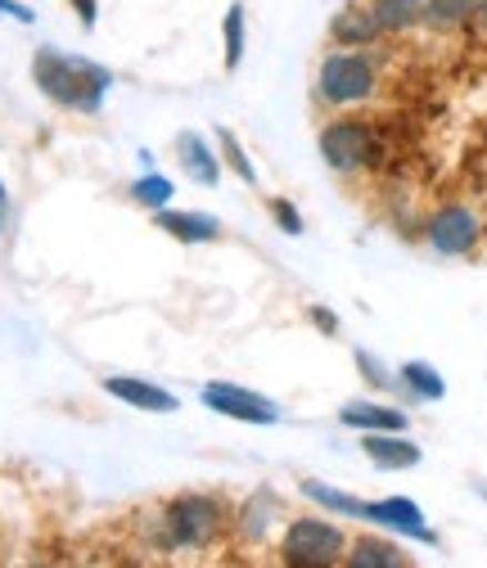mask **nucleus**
Wrapping results in <instances>:
<instances>
[{
	"label": "nucleus",
	"instance_id": "obj_12",
	"mask_svg": "<svg viewBox=\"0 0 487 568\" xmlns=\"http://www.w3.org/2000/svg\"><path fill=\"white\" fill-rule=\"evenodd\" d=\"M176 154H181V168H185L199 185H217V181H222V163H217L213 145H207V140H203L199 131L176 135Z\"/></svg>",
	"mask_w": 487,
	"mask_h": 568
},
{
	"label": "nucleus",
	"instance_id": "obj_15",
	"mask_svg": "<svg viewBox=\"0 0 487 568\" xmlns=\"http://www.w3.org/2000/svg\"><path fill=\"white\" fill-rule=\"evenodd\" d=\"M375 23L384 37L393 32H410V28H420L425 23V0H366Z\"/></svg>",
	"mask_w": 487,
	"mask_h": 568
},
{
	"label": "nucleus",
	"instance_id": "obj_18",
	"mask_svg": "<svg viewBox=\"0 0 487 568\" xmlns=\"http://www.w3.org/2000/svg\"><path fill=\"white\" fill-rule=\"evenodd\" d=\"M303 496L316 501V506H325V510H334V515H357L362 519V510H366V501H357V496H347V491H334V487H325L316 478L303 483Z\"/></svg>",
	"mask_w": 487,
	"mask_h": 568
},
{
	"label": "nucleus",
	"instance_id": "obj_9",
	"mask_svg": "<svg viewBox=\"0 0 487 568\" xmlns=\"http://www.w3.org/2000/svg\"><path fill=\"white\" fill-rule=\"evenodd\" d=\"M104 393L118 397V402H126V406H135V410H154V415H172L181 406L168 388L145 384V379H131V375H109L104 379Z\"/></svg>",
	"mask_w": 487,
	"mask_h": 568
},
{
	"label": "nucleus",
	"instance_id": "obj_7",
	"mask_svg": "<svg viewBox=\"0 0 487 568\" xmlns=\"http://www.w3.org/2000/svg\"><path fill=\"white\" fill-rule=\"evenodd\" d=\"M203 406L226 415V419H240V424H257V429H266V424L281 419L275 402H266V397H257L248 388H235V384H207L203 388Z\"/></svg>",
	"mask_w": 487,
	"mask_h": 568
},
{
	"label": "nucleus",
	"instance_id": "obj_28",
	"mask_svg": "<svg viewBox=\"0 0 487 568\" xmlns=\"http://www.w3.org/2000/svg\"><path fill=\"white\" fill-rule=\"evenodd\" d=\"M6 217H10V194H6V185H0V226H6Z\"/></svg>",
	"mask_w": 487,
	"mask_h": 568
},
{
	"label": "nucleus",
	"instance_id": "obj_24",
	"mask_svg": "<svg viewBox=\"0 0 487 568\" xmlns=\"http://www.w3.org/2000/svg\"><path fill=\"white\" fill-rule=\"evenodd\" d=\"M357 366L366 371V379H371L375 388H388V371H379V366L371 362V352H357Z\"/></svg>",
	"mask_w": 487,
	"mask_h": 568
},
{
	"label": "nucleus",
	"instance_id": "obj_26",
	"mask_svg": "<svg viewBox=\"0 0 487 568\" xmlns=\"http://www.w3.org/2000/svg\"><path fill=\"white\" fill-rule=\"evenodd\" d=\"M73 10H78V19H82V28H95V14H100L95 0H73Z\"/></svg>",
	"mask_w": 487,
	"mask_h": 568
},
{
	"label": "nucleus",
	"instance_id": "obj_27",
	"mask_svg": "<svg viewBox=\"0 0 487 568\" xmlns=\"http://www.w3.org/2000/svg\"><path fill=\"white\" fill-rule=\"evenodd\" d=\"M312 321H316V325H321V329H325V334H329V338H334V334H338V321H334V316H329V312H321V307H316V312H312Z\"/></svg>",
	"mask_w": 487,
	"mask_h": 568
},
{
	"label": "nucleus",
	"instance_id": "obj_16",
	"mask_svg": "<svg viewBox=\"0 0 487 568\" xmlns=\"http://www.w3.org/2000/svg\"><path fill=\"white\" fill-rule=\"evenodd\" d=\"M347 568H397L406 564L402 550L384 537H357V541H347V555H343Z\"/></svg>",
	"mask_w": 487,
	"mask_h": 568
},
{
	"label": "nucleus",
	"instance_id": "obj_3",
	"mask_svg": "<svg viewBox=\"0 0 487 568\" xmlns=\"http://www.w3.org/2000/svg\"><path fill=\"white\" fill-rule=\"evenodd\" d=\"M379 91V59L353 45H334L316 68L321 109H357Z\"/></svg>",
	"mask_w": 487,
	"mask_h": 568
},
{
	"label": "nucleus",
	"instance_id": "obj_14",
	"mask_svg": "<svg viewBox=\"0 0 487 568\" xmlns=\"http://www.w3.org/2000/svg\"><path fill=\"white\" fill-rule=\"evenodd\" d=\"M362 519H375V524H384V528H397V532H410V537L434 541V532L425 528V515L415 510L410 501H366Z\"/></svg>",
	"mask_w": 487,
	"mask_h": 568
},
{
	"label": "nucleus",
	"instance_id": "obj_25",
	"mask_svg": "<svg viewBox=\"0 0 487 568\" xmlns=\"http://www.w3.org/2000/svg\"><path fill=\"white\" fill-rule=\"evenodd\" d=\"M465 23L474 28V37H478V41H487V0H478V6L469 10V19H465Z\"/></svg>",
	"mask_w": 487,
	"mask_h": 568
},
{
	"label": "nucleus",
	"instance_id": "obj_5",
	"mask_svg": "<svg viewBox=\"0 0 487 568\" xmlns=\"http://www.w3.org/2000/svg\"><path fill=\"white\" fill-rule=\"evenodd\" d=\"M316 145H321V159L334 168V172H362L375 163L379 154V135L366 118H329L316 135Z\"/></svg>",
	"mask_w": 487,
	"mask_h": 568
},
{
	"label": "nucleus",
	"instance_id": "obj_8",
	"mask_svg": "<svg viewBox=\"0 0 487 568\" xmlns=\"http://www.w3.org/2000/svg\"><path fill=\"white\" fill-rule=\"evenodd\" d=\"M379 37H384V32H379V23H375V14H371L366 0H347V6L329 19V41H334V45L366 50V45H375Z\"/></svg>",
	"mask_w": 487,
	"mask_h": 568
},
{
	"label": "nucleus",
	"instance_id": "obj_21",
	"mask_svg": "<svg viewBox=\"0 0 487 568\" xmlns=\"http://www.w3.org/2000/svg\"><path fill=\"white\" fill-rule=\"evenodd\" d=\"M478 6V0H425V19L438 23V28H456L469 19V10Z\"/></svg>",
	"mask_w": 487,
	"mask_h": 568
},
{
	"label": "nucleus",
	"instance_id": "obj_13",
	"mask_svg": "<svg viewBox=\"0 0 487 568\" xmlns=\"http://www.w3.org/2000/svg\"><path fill=\"white\" fill-rule=\"evenodd\" d=\"M362 452L379 469H415L420 465V447H415L410 438H402V434H366Z\"/></svg>",
	"mask_w": 487,
	"mask_h": 568
},
{
	"label": "nucleus",
	"instance_id": "obj_20",
	"mask_svg": "<svg viewBox=\"0 0 487 568\" xmlns=\"http://www.w3.org/2000/svg\"><path fill=\"white\" fill-rule=\"evenodd\" d=\"M172 194H176V190H172V181H168V176H141V181L131 185V199L141 203V207H154V212H159V207H168V203H172Z\"/></svg>",
	"mask_w": 487,
	"mask_h": 568
},
{
	"label": "nucleus",
	"instance_id": "obj_23",
	"mask_svg": "<svg viewBox=\"0 0 487 568\" xmlns=\"http://www.w3.org/2000/svg\"><path fill=\"white\" fill-rule=\"evenodd\" d=\"M266 212H271L275 222H281V231H285V235H303V231H307V226H303V212H298L290 199H271V203H266Z\"/></svg>",
	"mask_w": 487,
	"mask_h": 568
},
{
	"label": "nucleus",
	"instance_id": "obj_11",
	"mask_svg": "<svg viewBox=\"0 0 487 568\" xmlns=\"http://www.w3.org/2000/svg\"><path fill=\"white\" fill-rule=\"evenodd\" d=\"M154 226L168 231L181 244H213L222 235V222L217 217H203V212H172V207H159L154 212Z\"/></svg>",
	"mask_w": 487,
	"mask_h": 568
},
{
	"label": "nucleus",
	"instance_id": "obj_4",
	"mask_svg": "<svg viewBox=\"0 0 487 568\" xmlns=\"http://www.w3.org/2000/svg\"><path fill=\"white\" fill-rule=\"evenodd\" d=\"M343 555H347V532L329 519H316V515L290 519V528L281 537V564H294V568L343 564Z\"/></svg>",
	"mask_w": 487,
	"mask_h": 568
},
{
	"label": "nucleus",
	"instance_id": "obj_2",
	"mask_svg": "<svg viewBox=\"0 0 487 568\" xmlns=\"http://www.w3.org/2000/svg\"><path fill=\"white\" fill-rule=\"evenodd\" d=\"M222 528H226V510L217 496L185 491V496H172L159 510L154 541H159V550H203L222 537Z\"/></svg>",
	"mask_w": 487,
	"mask_h": 568
},
{
	"label": "nucleus",
	"instance_id": "obj_1",
	"mask_svg": "<svg viewBox=\"0 0 487 568\" xmlns=\"http://www.w3.org/2000/svg\"><path fill=\"white\" fill-rule=\"evenodd\" d=\"M32 78H37V87H41L54 104L82 109V113H95V109L104 104V91L113 87L109 68H95V63H87V59H68V54H59V50H37Z\"/></svg>",
	"mask_w": 487,
	"mask_h": 568
},
{
	"label": "nucleus",
	"instance_id": "obj_19",
	"mask_svg": "<svg viewBox=\"0 0 487 568\" xmlns=\"http://www.w3.org/2000/svg\"><path fill=\"white\" fill-rule=\"evenodd\" d=\"M217 145H222V159H226V168H231V172H235V176H240L244 185H257V168L248 163L244 145H240V140H235V135H231L226 126L217 131Z\"/></svg>",
	"mask_w": 487,
	"mask_h": 568
},
{
	"label": "nucleus",
	"instance_id": "obj_10",
	"mask_svg": "<svg viewBox=\"0 0 487 568\" xmlns=\"http://www.w3.org/2000/svg\"><path fill=\"white\" fill-rule=\"evenodd\" d=\"M338 419L362 434H406V410L384 406V402H347L338 410Z\"/></svg>",
	"mask_w": 487,
	"mask_h": 568
},
{
	"label": "nucleus",
	"instance_id": "obj_6",
	"mask_svg": "<svg viewBox=\"0 0 487 568\" xmlns=\"http://www.w3.org/2000/svg\"><path fill=\"white\" fill-rule=\"evenodd\" d=\"M425 240H429V248L443 253V257H465V253L478 248V240H483V222L474 217V207H465V203H447L443 212H434V217H429Z\"/></svg>",
	"mask_w": 487,
	"mask_h": 568
},
{
	"label": "nucleus",
	"instance_id": "obj_22",
	"mask_svg": "<svg viewBox=\"0 0 487 568\" xmlns=\"http://www.w3.org/2000/svg\"><path fill=\"white\" fill-rule=\"evenodd\" d=\"M402 379L410 384V393H420L425 402H438V397H443V379H438L434 366H425V362H406V366H402Z\"/></svg>",
	"mask_w": 487,
	"mask_h": 568
},
{
	"label": "nucleus",
	"instance_id": "obj_17",
	"mask_svg": "<svg viewBox=\"0 0 487 568\" xmlns=\"http://www.w3.org/2000/svg\"><path fill=\"white\" fill-rule=\"evenodd\" d=\"M244 41H248V28H244V6L235 0V6L226 10L222 19V45H226V73H240L244 63Z\"/></svg>",
	"mask_w": 487,
	"mask_h": 568
}]
</instances>
